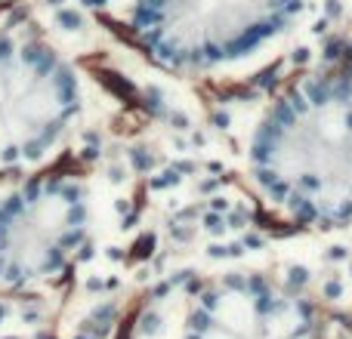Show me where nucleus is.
<instances>
[{
	"label": "nucleus",
	"mask_w": 352,
	"mask_h": 339,
	"mask_svg": "<svg viewBox=\"0 0 352 339\" xmlns=\"http://www.w3.org/2000/svg\"><path fill=\"white\" fill-rule=\"evenodd\" d=\"M244 170L260 200L300 229L352 225V53L287 80L256 115Z\"/></svg>",
	"instance_id": "obj_1"
},
{
	"label": "nucleus",
	"mask_w": 352,
	"mask_h": 339,
	"mask_svg": "<svg viewBox=\"0 0 352 339\" xmlns=\"http://www.w3.org/2000/svg\"><path fill=\"white\" fill-rule=\"evenodd\" d=\"M312 0H124V31L158 68L210 78L281 43Z\"/></svg>",
	"instance_id": "obj_2"
},
{
	"label": "nucleus",
	"mask_w": 352,
	"mask_h": 339,
	"mask_svg": "<svg viewBox=\"0 0 352 339\" xmlns=\"http://www.w3.org/2000/svg\"><path fill=\"white\" fill-rule=\"evenodd\" d=\"M84 78L28 25L0 28V179L43 170L80 127Z\"/></svg>",
	"instance_id": "obj_3"
},
{
	"label": "nucleus",
	"mask_w": 352,
	"mask_h": 339,
	"mask_svg": "<svg viewBox=\"0 0 352 339\" xmlns=\"http://www.w3.org/2000/svg\"><path fill=\"white\" fill-rule=\"evenodd\" d=\"M96 225L93 191L65 170H34L0 185V290L25 293L74 268Z\"/></svg>",
	"instance_id": "obj_4"
},
{
	"label": "nucleus",
	"mask_w": 352,
	"mask_h": 339,
	"mask_svg": "<svg viewBox=\"0 0 352 339\" xmlns=\"http://www.w3.org/2000/svg\"><path fill=\"white\" fill-rule=\"evenodd\" d=\"M300 274L226 272L188 287L182 339H316L318 309Z\"/></svg>",
	"instance_id": "obj_5"
}]
</instances>
